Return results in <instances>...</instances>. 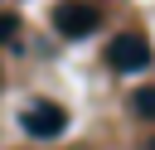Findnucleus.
I'll use <instances>...</instances> for the list:
<instances>
[{
  "instance_id": "obj_2",
  "label": "nucleus",
  "mask_w": 155,
  "mask_h": 150,
  "mask_svg": "<svg viewBox=\"0 0 155 150\" xmlns=\"http://www.w3.org/2000/svg\"><path fill=\"white\" fill-rule=\"evenodd\" d=\"M19 126H24V135H34V140H53V135H63L68 111H63L58 102H34V106H24Z\"/></svg>"
},
{
  "instance_id": "obj_4",
  "label": "nucleus",
  "mask_w": 155,
  "mask_h": 150,
  "mask_svg": "<svg viewBox=\"0 0 155 150\" xmlns=\"http://www.w3.org/2000/svg\"><path fill=\"white\" fill-rule=\"evenodd\" d=\"M131 106H136V116H155V87H140Z\"/></svg>"
},
{
  "instance_id": "obj_1",
  "label": "nucleus",
  "mask_w": 155,
  "mask_h": 150,
  "mask_svg": "<svg viewBox=\"0 0 155 150\" xmlns=\"http://www.w3.org/2000/svg\"><path fill=\"white\" fill-rule=\"evenodd\" d=\"M150 58H155V53H150V39L136 34V29H126V34H116V39L107 44V63H111L116 73H140Z\"/></svg>"
},
{
  "instance_id": "obj_5",
  "label": "nucleus",
  "mask_w": 155,
  "mask_h": 150,
  "mask_svg": "<svg viewBox=\"0 0 155 150\" xmlns=\"http://www.w3.org/2000/svg\"><path fill=\"white\" fill-rule=\"evenodd\" d=\"M15 34H19V19L15 15H0V44H10Z\"/></svg>"
},
{
  "instance_id": "obj_3",
  "label": "nucleus",
  "mask_w": 155,
  "mask_h": 150,
  "mask_svg": "<svg viewBox=\"0 0 155 150\" xmlns=\"http://www.w3.org/2000/svg\"><path fill=\"white\" fill-rule=\"evenodd\" d=\"M97 5H82V0H63L58 10H53V29L58 34H68V39H87L92 29H97Z\"/></svg>"
}]
</instances>
